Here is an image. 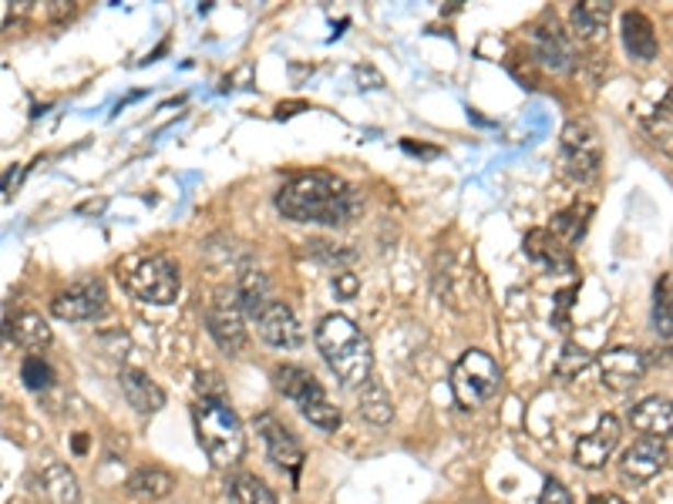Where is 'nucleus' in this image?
<instances>
[{
  "label": "nucleus",
  "mask_w": 673,
  "mask_h": 504,
  "mask_svg": "<svg viewBox=\"0 0 673 504\" xmlns=\"http://www.w3.org/2000/svg\"><path fill=\"white\" fill-rule=\"evenodd\" d=\"M559 156H562V172L572 182H593L600 175V165H603L600 131L583 118L569 122L562 128V138H559Z\"/></svg>",
  "instance_id": "nucleus-6"
},
{
  "label": "nucleus",
  "mask_w": 673,
  "mask_h": 504,
  "mask_svg": "<svg viewBox=\"0 0 673 504\" xmlns=\"http://www.w3.org/2000/svg\"><path fill=\"white\" fill-rule=\"evenodd\" d=\"M525 256L543 263V266H549V270H572V260H569L566 245L549 229H533V232L525 236Z\"/></svg>",
  "instance_id": "nucleus-21"
},
{
  "label": "nucleus",
  "mask_w": 673,
  "mask_h": 504,
  "mask_svg": "<svg viewBox=\"0 0 673 504\" xmlns=\"http://www.w3.org/2000/svg\"><path fill=\"white\" fill-rule=\"evenodd\" d=\"M502 387V370L495 364L492 353L486 350H465L458 364L452 367V393L458 400V408L471 411L489 403Z\"/></svg>",
  "instance_id": "nucleus-5"
},
{
  "label": "nucleus",
  "mask_w": 673,
  "mask_h": 504,
  "mask_svg": "<svg viewBox=\"0 0 673 504\" xmlns=\"http://www.w3.org/2000/svg\"><path fill=\"white\" fill-rule=\"evenodd\" d=\"M11 336H14V343L24 346V350H44L47 343H52V327H47V320H44L41 313H31V310H27V313L14 317Z\"/></svg>",
  "instance_id": "nucleus-27"
},
{
  "label": "nucleus",
  "mask_w": 673,
  "mask_h": 504,
  "mask_svg": "<svg viewBox=\"0 0 673 504\" xmlns=\"http://www.w3.org/2000/svg\"><path fill=\"white\" fill-rule=\"evenodd\" d=\"M236 302H239V310L250 313L253 320L260 317V310L270 302V279L266 273L260 270H243L239 273V283H236Z\"/></svg>",
  "instance_id": "nucleus-23"
},
{
  "label": "nucleus",
  "mask_w": 673,
  "mask_h": 504,
  "mask_svg": "<svg viewBox=\"0 0 673 504\" xmlns=\"http://www.w3.org/2000/svg\"><path fill=\"white\" fill-rule=\"evenodd\" d=\"M539 504H572V494H569L556 478H549L546 488H543V494H539Z\"/></svg>",
  "instance_id": "nucleus-34"
},
{
  "label": "nucleus",
  "mask_w": 673,
  "mask_h": 504,
  "mask_svg": "<svg viewBox=\"0 0 673 504\" xmlns=\"http://www.w3.org/2000/svg\"><path fill=\"white\" fill-rule=\"evenodd\" d=\"M590 364H593V353L590 350H583L580 343H566L562 353H559V360H556V377L572 380V377H580Z\"/></svg>",
  "instance_id": "nucleus-30"
},
{
  "label": "nucleus",
  "mask_w": 673,
  "mask_h": 504,
  "mask_svg": "<svg viewBox=\"0 0 673 504\" xmlns=\"http://www.w3.org/2000/svg\"><path fill=\"white\" fill-rule=\"evenodd\" d=\"M590 504H627V501H623L619 494H593Z\"/></svg>",
  "instance_id": "nucleus-36"
},
{
  "label": "nucleus",
  "mask_w": 673,
  "mask_h": 504,
  "mask_svg": "<svg viewBox=\"0 0 673 504\" xmlns=\"http://www.w3.org/2000/svg\"><path fill=\"white\" fill-rule=\"evenodd\" d=\"M118 279L135 299L152 302V307H169L182 289L179 266L166 256H135L118 263Z\"/></svg>",
  "instance_id": "nucleus-4"
},
{
  "label": "nucleus",
  "mask_w": 673,
  "mask_h": 504,
  "mask_svg": "<svg viewBox=\"0 0 673 504\" xmlns=\"http://www.w3.org/2000/svg\"><path fill=\"white\" fill-rule=\"evenodd\" d=\"M320 260L327 263H351L354 260V252L351 249H333V242H307Z\"/></svg>",
  "instance_id": "nucleus-32"
},
{
  "label": "nucleus",
  "mask_w": 673,
  "mask_h": 504,
  "mask_svg": "<svg viewBox=\"0 0 673 504\" xmlns=\"http://www.w3.org/2000/svg\"><path fill=\"white\" fill-rule=\"evenodd\" d=\"M572 31L575 37H583V41H600L606 24H609V4L606 0H583V4H575L572 14Z\"/></svg>",
  "instance_id": "nucleus-24"
},
{
  "label": "nucleus",
  "mask_w": 673,
  "mask_h": 504,
  "mask_svg": "<svg viewBox=\"0 0 673 504\" xmlns=\"http://www.w3.org/2000/svg\"><path fill=\"white\" fill-rule=\"evenodd\" d=\"M21 380H24L27 390H47V387H52V380H55V374H52V367H47L41 357H27L24 367H21Z\"/></svg>",
  "instance_id": "nucleus-31"
},
{
  "label": "nucleus",
  "mask_w": 673,
  "mask_h": 504,
  "mask_svg": "<svg viewBox=\"0 0 673 504\" xmlns=\"http://www.w3.org/2000/svg\"><path fill=\"white\" fill-rule=\"evenodd\" d=\"M590 216H593V209L590 206H569V209H562L559 216H556V239L559 242H566V249L572 245V242H580L583 239V232H586V226H590Z\"/></svg>",
  "instance_id": "nucleus-28"
},
{
  "label": "nucleus",
  "mask_w": 673,
  "mask_h": 504,
  "mask_svg": "<svg viewBox=\"0 0 673 504\" xmlns=\"http://www.w3.org/2000/svg\"><path fill=\"white\" fill-rule=\"evenodd\" d=\"M84 447H88V440H84V437L78 434V437H75V450H78V454H84Z\"/></svg>",
  "instance_id": "nucleus-37"
},
{
  "label": "nucleus",
  "mask_w": 673,
  "mask_h": 504,
  "mask_svg": "<svg viewBox=\"0 0 673 504\" xmlns=\"http://www.w3.org/2000/svg\"><path fill=\"white\" fill-rule=\"evenodd\" d=\"M128 494L138 497V501H162L172 494L175 488V478L166 471V468H138L132 478H128Z\"/></svg>",
  "instance_id": "nucleus-25"
},
{
  "label": "nucleus",
  "mask_w": 673,
  "mask_h": 504,
  "mask_svg": "<svg viewBox=\"0 0 673 504\" xmlns=\"http://www.w3.org/2000/svg\"><path fill=\"white\" fill-rule=\"evenodd\" d=\"M435 293L452 310H465L468 299L475 296V263L468 260L465 249H438L435 273H431Z\"/></svg>",
  "instance_id": "nucleus-7"
},
{
  "label": "nucleus",
  "mask_w": 673,
  "mask_h": 504,
  "mask_svg": "<svg viewBox=\"0 0 673 504\" xmlns=\"http://www.w3.org/2000/svg\"><path fill=\"white\" fill-rule=\"evenodd\" d=\"M273 380H276V387H280L283 397H290V400L297 403L300 414H304L307 408H313V403L327 400L320 380H317L310 370L297 367V364H283V367H276V370H273Z\"/></svg>",
  "instance_id": "nucleus-16"
},
{
  "label": "nucleus",
  "mask_w": 673,
  "mask_h": 504,
  "mask_svg": "<svg viewBox=\"0 0 673 504\" xmlns=\"http://www.w3.org/2000/svg\"><path fill=\"white\" fill-rule=\"evenodd\" d=\"M206 323L219 350L239 353L247 346V323H243V310H239V302H236V293H216V299L206 310Z\"/></svg>",
  "instance_id": "nucleus-10"
},
{
  "label": "nucleus",
  "mask_w": 673,
  "mask_h": 504,
  "mask_svg": "<svg viewBox=\"0 0 673 504\" xmlns=\"http://www.w3.org/2000/svg\"><path fill=\"white\" fill-rule=\"evenodd\" d=\"M196 390H199V397H226V387H223L219 374H213V370H199Z\"/></svg>",
  "instance_id": "nucleus-33"
},
{
  "label": "nucleus",
  "mask_w": 673,
  "mask_h": 504,
  "mask_svg": "<svg viewBox=\"0 0 673 504\" xmlns=\"http://www.w3.org/2000/svg\"><path fill=\"white\" fill-rule=\"evenodd\" d=\"M256 434H260L263 444H266L270 461H273L280 471H286L290 478H297L300 468H304V447H300L297 434L286 427L283 421H276L273 414H260V417H256Z\"/></svg>",
  "instance_id": "nucleus-9"
},
{
  "label": "nucleus",
  "mask_w": 673,
  "mask_h": 504,
  "mask_svg": "<svg viewBox=\"0 0 673 504\" xmlns=\"http://www.w3.org/2000/svg\"><path fill=\"white\" fill-rule=\"evenodd\" d=\"M226 494L232 504H276V494L266 488L263 478L250 474V471H239L226 481Z\"/></svg>",
  "instance_id": "nucleus-26"
},
{
  "label": "nucleus",
  "mask_w": 673,
  "mask_h": 504,
  "mask_svg": "<svg viewBox=\"0 0 673 504\" xmlns=\"http://www.w3.org/2000/svg\"><path fill=\"white\" fill-rule=\"evenodd\" d=\"M630 424L643 437H673V400L666 397H643L630 408Z\"/></svg>",
  "instance_id": "nucleus-17"
},
{
  "label": "nucleus",
  "mask_w": 673,
  "mask_h": 504,
  "mask_svg": "<svg viewBox=\"0 0 673 504\" xmlns=\"http://www.w3.org/2000/svg\"><path fill=\"white\" fill-rule=\"evenodd\" d=\"M192 417H196L199 444L216 468H232V465L243 461L247 431H243L239 414L229 408L226 397H199L196 408H192Z\"/></svg>",
  "instance_id": "nucleus-3"
},
{
  "label": "nucleus",
  "mask_w": 673,
  "mask_h": 504,
  "mask_svg": "<svg viewBox=\"0 0 673 504\" xmlns=\"http://www.w3.org/2000/svg\"><path fill=\"white\" fill-rule=\"evenodd\" d=\"M333 293H336V296H344V299H351V296L357 293V276L341 270V273L333 276Z\"/></svg>",
  "instance_id": "nucleus-35"
},
{
  "label": "nucleus",
  "mask_w": 673,
  "mask_h": 504,
  "mask_svg": "<svg viewBox=\"0 0 673 504\" xmlns=\"http://www.w3.org/2000/svg\"><path fill=\"white\" fill-rule=\"evenodd\" d=\"M533 55L543 68L549 71H569L575 65V50H572V41L569 34L552 21V24H543L536 27L533 34Z\"/></svg>",
  "instance_id": "nucleus-15"
},
{
  "label": "nucleus",
  "mask_w": 673,
  "mask_h": 504,
  "mask_svg": "<svg viewBox=\"0 0 673 504\" xmlns=\"http://www.w3.org/2000/svg\"><path fill=\"white\" fill-rule=\"evenodd\" d=\"M37 491L44 494V497H52L55 504H78V478H75V471L68 468V465H61V461H52V465H44L41 468V474H37Z\"/></svg>",
  "instance_id": "nucleus-20"
},
{
  "label": "nucleus",
  "mask_w": 673,
  "mask_h": 504,
  "mask_svg": "<svg viewBox=\"0 0 673 504\" xmlns=\"http://www.w3.org/2000/svg\"><path fill=\"white\" fill-rule=\"evenodd\" d=\"M653 330L663 340H673V279L663 276L653 293Z\"/></svg>",
  "instance_id": "nucleus-29"
},
{
  "label": "nucleus",
  "mask_w": 673,
  "mask_h": 504,
  "mask_svg": "<svg viewBox=\"0 0 673 504\" xmlns=\"http://www.w3.org/2000/svg\"><path fill=\"white\" fill-rule=\"evenodd\" d=\"M619 437H623L619 421H616L613 414H603V417L596 421V427H593L586 437L575 440V447H572V461L580 465V468H586V471H600V468L613 458V450H616Z\"/></svg>",
  "instance_id": "nucleus-13"
},
{
  "label": "nucleus",
  "mask_w": 673,
  "mask_h": 504,
  "mask_svg": "<svg viewBox=\"0 0 673 504\" xmlns=\"http://www.w3.org/2000/svg\"><path fill=\"white\" fill-rule=\"evenodd\" d=\"M105 307H109V293H105L102 279L71 283L68 289H61V293L52 299V313H55L58 320H68V323H84V320L102 317Z\"/></svg>",
  "instance_id": "nucleus-8"
},
{
  "label": "nucleus",
  "mask_w": 673,
  "mask_h": 504,
  "mask_svg": "<svg viewBox=\"0 0 673 504\" xmlns=\"http://www.w3.org/2000/svg\"><path fill=\"white\" fill-rule=\"evenodd\" d=\"M619 31H623V44H627L630 58H637L643 65L657 58V34H653V24H650L647 14L627 11L619 21Z\"/></svg>",
  "instance_id": "nucleus-19"
},
{
  "label": "nucleus",
  "mask_w": 673,
  "mask_h": 504,
  "mask_svg": "<svg viewBox=\"0 0 673 504\" xmlns=\"http://www.w3.org/2000/svg\"><path fill=\"white\" fill-rule=\"evenodd\" d=\"M670 465V450L657 437H640L634 440L619 458V478L630 484H647L653 481L663 468Z\"/></svg>",
  "instance_id": "nucleus-11"
},
{
  "label": "nucleus",
  "mask_w": 673,
  "mask_h": 504,
  "mask_svg": "<svg viewBox=\"0 0 673 504\" xmlns=\"http://www.w3.org/2000/svg\"><path fill=\"white\" fill-rule=\"evenodd\" d=\"M357 414H361L364 421L377 424V427L391 424V417H395V403H391V393L384 390L380 380L370 377V380L361 387V393H357Z\"/></svg>",
  "instance_id": "nucleus-22"
},
{
  "label": "nucleus",
  "mask_w": 673,
  "mask_h": 504,
  "mask_svg": "<svg viewBox=\"0 0 673 504\" xmlns=\"http://www.w3.org/2000/svg\"><path fill=\"white\" fill-rule=\"evenodd\" d=\"M647 353L643 350H634V346H616V350H606L600 357V380L603 387L616 390V393H627L634 390L643 374H647Z\"/></svg>",
  "instance_id": "nucleus-12"
},
{
  "label": "nucleus",
  "mask_w": 673,
  "mask_h": 504,
  "mask_svg": "<svg viewBox=\"0 0 673 504\" xmlns=\"http://www.w3.org/2000/svg\"><path fill=\"white\" fill-rule=\"evenodd\" d=\"M256 333L270 343V346H280V350H294L304 343V327L297 320V313L286 307L280 299H270L266 307L260 310L256 317Z\"/></svg>",
  "instance_id": "nucleus-14"
},
{
  "label": "nucleus",
  "mask_w": 673,
  "mask_h": 504,
  "mask_svg": "<svg viewBox=\"0 0 673 504\" xmlns=\"http://www.w3.org/2000/svg\"><path fill=\"white\" fill-rule=\"evenodd\" d=\"M317 350L323 353L327 367L344 387H364L374 377V350L370 340L341 313H330L313 330Z\"/></svg>",
  "instance_id": "nucleus-2"
},
{
  "label": "nucleus",
  "mask_w": 673,
  "mask_h": 504,
  "mask_svg": "<svg viewBox=\"0 0 673 504\" xmlns=\"http://www.w3.org/2000/svg\"><path fill=\"white\" fill-rule=\"evenodd\" d=\"M122 393L128 400V408L138 414H159L166 408V390L141 370H122Z\"/></svg>",
  "instance_id": "nucleus-18"
},
{
  "label": "nucleus",
  "mask_w": 673,
  "mask_h": 504,
  "mask_svg": "<svg viewBox=\"0 0 673 504\" xmlns=\"http://www.w3.org/2000/svg\"><path fill=\"white\" fill-rule=\"evenodd\" d=\"M361 192L333 172H300L276 192L280 216L294 222L347 226L361 213Z\"/></svg>",
  "instance_id": "nucleus-1"
}]
</instances>
